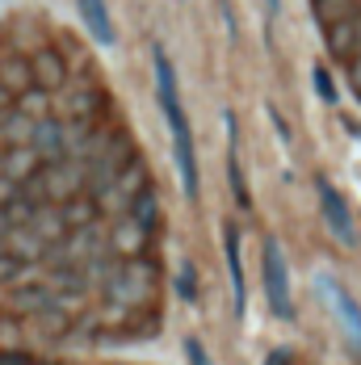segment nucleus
Wrapping results in <instances>:
<instances>
[{
  "label": "nucleus",
  "mask_w": 361,
  "mask_h": 365,
  "mask_svg": "<svg viewBox=\"0 0 361 365\" xmlns=\"http://www.w3.org/2000/svg\"><path fill=\"white\" fill-rule=\"evenodd\" d=\"M156 63V93H160V106H164V118L173 126V147H177V168H180V189L185 197H198V160H193V135H189V118L180 110V97H177V72L168 63V55L156 46L151 55Z\"/></svg>",
  "instance_id": "nucleus-1"
},
{
  "label": "nucleus",
  "mask_w": 361,
  "mask_h": 365,
  "mask_svg": "<svg viewBox=\"0 0 361 365\" xmlns=\"http://www.w3.org/2000/svg\"><path fill=\"white\" fill-rule=\"evenodd\" d=\"M156 290V264L143 260V256H135V260H118V269L106 277V294L113 302H131V307H139L147 302Z\"/></svg>",
  "instance_id": "nucleus-2"
},
{
  "label": "nucleus",
  "mask_w": 361,
  "mask_h": 365,
  "mask_svg": "<svg viewBox=\"0 0 361 365\" xmlns=\"http://www.w3.org/2000/svg\"><path fill=\"white\" fill-rule=\"evenodd\" d=\"M84 185H88L84 164H76V160H51L34 177V197L38 202H72Z\"/></svg>",
  "instance_id": "nucleus-3"
},
{
  "label": "nucleus",
  "mask_w": 361,
  "mask_h": 365,
  "mask_svg": "<svg viewBox=\"0 0 361 365\" xmlns=\"http://www.w3.org/2000/svg\"><path fill=\"white\" fill-rule=\"evenodd\" d=\"M260 273H265V294H269L273 315L290 319V315H294V302H290L286 256H282V248H278V240H265V248H260Z\"/></svg>",
  "instance_id": "nucleus-4"
},
{
  "label": "nucleus",
  "mask_w": 361,
  "mask_h": 365,
  "mask_svg": "<svg viewBox=\"0 0 361 365\" xmlns=\"http://www.w3.org/2000/svg\"><path fill=\"white\" fill-rule=\"evenodd\" d=\"M320 206H324V219L332 227V235L340 240V244H353L357 235H353V219H349V206H345V197L332 189L327 181H320Z\"/></svg>",
  "instance_id": "nucleus-5"
},
{
  "label": "nucleus",
  "mask_w": 361,
  "mask_h": 365,
  "mask_svg": "<svg viewBox=\"0 0 361 365\" xmlns=\"http://www.w3.org/2000/svg\"><path fill=\"white\" fill-rule=\"evenodd\" d=\"M30 68H34V88H42V93H55V88L68 84V63H63L59 51H38L30 59Z\"/></svg>",
  "instance_id": "nucleus-6"
},
{
  "label": "nucleus",
  "mask_w": 361,
  "mask_h": 365,
  "mask_svg": "<svg viewBox=\"0 0 361 365\" xmlns=\"http://www.w3.org/2000/svg\"><path fill=\"white\" fill-rule=\"evenodd\" d=\"M42 173V155H38L34 147H13L9 155H4V164H0V177H9L13 185L30 181Z\"/></svg>",
  "instance_id": "nucleus-7"
},
{
  "label": "nucleus",
  "mask_w": 361,
  "mask_h": 365,
  "mask_svg": "<svg viewBox=\"0 0 361 365\" xmlns=\"http://www.w3.org/2000/svg\"><path fill=\"white\" fill-rule=\"evenodd\" d=\"M147 235H151V231H143L139 222L126 215V219H118V227L109 231V244H113V252H126V260H135V256H143Z\"/></svg>",
  "instance_id": "nucleus-8"
},
{
  "label": "nucleus",
  "mask_w": 361,
  "mask_h": 365,
  "mask_svg": "<svg viewBox=\"0 0 361 365\" xmlns=\"http://www.w3.org/2000/svg\"><path fill=\"white\" fill-rule=\"evenodd\" d=\"M101 110V93L97 88H68L63 93V118L68 122H93Z\"/></svg>",
  "instance_id": "nucleus-9"
},
{
  "label": "nucleus",
  "mask_w": 361,
  "mask_h": 365,
  "mask_svg": "<svg viewBox=\"0 0 361 365\" xmlns=\"http://www.w3.org/2000/svg\"><path fill=\"white\" fill-rule=\"evenodd\" d=\"M357 26H361V13L349 17V21H336V26L327 30V51H332V59H340V63L353 59V51H357Z\"/></svg>",
  "instance_id": "nucleus-10"
},
{
  "label": "nucleus",
  "mask_w": 361,
  "mask_h": 365,
  "mask_svg": "<svg viewBox=\"0 0 361 365\" xmlns=\"http://www.w3.org/2000/svg\"><path fill=\"white\" fill-rule=\"evenodd\" d=\"M0 88L13 93V97H26V93L34 88V68H30V59H4V63H0Z\"/></svg>",
  "instance_id": "nucleus-11"
},
{
  "label": "nucleus",
  "mask_w": 361,
  "mask_h": 365,
  "mask_svg": "<svg viewBox=\"0 0 361 365\" xmlns=\"http://www.w3.org/2000/svg\"><path fill=\"white\" fill-rule=\"evenodd\" d=\"M55 302H59V298H55L51 286H21V290L13 294V311H21V315H38V319H42Z\"/></svg>",
  "instance_id": "nucleus-12"
},
{
  "label": "nucleus",
  "mask_w": 361,
  "mask_h": 365,
  "mask_svg": "<svg viewBox=\"0 0 361 365\" xmlns=\"http://www.w3.org/2000/svg\"><path fill=\"white\" fill-rule=\"evenodd\" d=\"M30 231H34L46 248H55V244L63 240V231H68L63 210H59V206H38V215H34V222H30Z\"/></svg>",
  "instance_id": "nucleus-13"
},
{
  "label": "nucleus",
  "mask_w": 361,
  "mask_h": 365,
  "mask_svg": "<svg viewBox=\"0 0 361 365\" xmlns=\"http://www.w3.org/2000/svg\"><path fill=\"white\" fill-rule=\"evenodd\" d=\"M34 130H38V122L30 118V113H21V110H13L4 122H0V139L13 143V147H34Z\"/></svg>",
  "instance_id": "nucleus-14"
},
{
  "label": "nucleus",
  "mask_w": 361,
  "mask_h": 365,
  "mask_svg": "<svg viewBox=\"0 0 361 365\" xmlns=\"http://www.w3.org/2000/svg\"><path fill=\"white\" fill-rule=\"evenodd\" d=\"M80 13H84L88 30L97 34V42H101V46H113V21H109L106 0H80Z\"/></svg>",
  "instance_id": "nucleus-15"
},
{
  "label": "nucleus",
  "mask_w": 361,
  "mask_h": 365,
  "mask_svg": "<svg viewBox=\"0 0 361 365\" xmlns=\"http://www.w3.org/2000/svg\"><path fill=\"white\" fill-rule=\"evenodd\" d=\"M227 269H231V290H235V315H244V264H240V231L227 227Z\"/></svg>",
  "instance_id": "nucleus-16"
},
{
  "label": "nucleus",
  "mask_w": 361,
  "mask_h": 365,
  "mask_svg": "<svg viewBox=\"0 0 361 365\" xmlns=\"http://www.w3.org/2000/svg\"><path fill=\"white\" fill-rule=\"evenodd\" d=\"M315 17H320L324 30H332L336 21L357 17V0H315Z\"/></svg>",
  "instance_id": "nucleus-17"
},
{
  "label": "nucleus",
  "mask_w": 361,
  "mask_h": 365,
  "mask_svg": "<svg viewBox=\"0 0 361 365\" xmlns=\"http://www.w3.org/2000/svg\"><path fill=\"white\" fill-rule=\"evenodd\" d=\"M131 219L139 222L143 231H156V222H160V202H156V189L147 185L143 193L135 197V206H131Z\"/></svg>",
  "instance_id": "nucleus-18"
},
{
  "label": "nucleus",
  "mask_w": 361,
  "mask_h": 365,
  "mask_svg": "<svg viewBox=\"0 0 361 365\" xmlns=\"http://www.w3.org/2000/svg\"><path fill=\"white\" fill-rule=\"evenodd\" d=\"M327 294H332V302H336V311L345 315V331H349V340L361 349V311L353 307V298H345V294L336 290V286H327Z\"/></svg>",
  "instance_id": "nucleus-19"
},
{
  "label": "nucleus",
  "mask_w": 361,
  "mask_h": 365,
  "mask_svg": "<svg viewBox=\"0 0 361 365\" xmlns=\"http://www.w3.org/2000/svg\"><path fill=\"white\" fill-rule=\"evenodd\" d=\"M59 210H63V222H68V227H76V231L97 222V202H80V197H72V202H63Z\"/></svg>",
  "instance_id": "nucleus-20"
},
{
  "label": "nucleus",
  "mask_w": 361,
  "mask_h": 365,
  "mask_svg": "<svg viewBox=\"0 0 361 365\" xmlns=\"http://www.w3.org/2000/svg\"><path fill=\"white\" fill-rule=\"evenodd\" d=\"M17 110L30 113L34 122H46V113H51V93H42V88H30L26 97H17Z\"/></svg>",
  "instance_id": "nucleus-21"
},
{
  "label": "nucleus",
  "mask_w": 361,
  "mask_h": 365,
  "mask_svg": "<svg viewBox=\"0 0 361 365\" xmlns=\"http://www.w3.org/2000/svg\"><path fill=\"white\" fill-rule=\"evenodd\" d=\"M84 286H88V277H84V273H76V269H55V273H51V290L84 294Z\"/></svg>",
  "instance_id": "nucleus-22"
},
{
  "label": "nucleus",
  "mask_w": 361,
  "mask_h": 365,
  "mask_svg": "<svg viewBox=\"0 0 361 365\" xmlns=\"http://www.w3.org/2000/svg\"><path fill=\"white\" fill-rule=\"evenodd\" d=\"M30 273V264L26 260H17V256H0V282H17V277H26Z\"/></svg>",
  "instance_id": "nucleus-23"
},
{
  "label": "nucleus",
  "mask_w": 361,
  "mask_h": 365,
  "mask_svg": "<svg viewBox=\"0 0 361 365\" xmlns=\"http://www.w3.org/2000/svg\"><path fill=\"white\" fill-rule=\"evenodd\" d=\"M349 76H353V88L361 93V26H357V51H353V59H349Z\"/></svg>",
  "instance_id": "nucleus-24"
},
{
  "label": "nucleus",
  "mask_w": 361,
  "mask_h": 365,
  "mask_svg": "<svg viewBox=\"0 0 361 365\" xmlns=\"http://www.w3.org/2000/svg\"><path fill=\"white\" fill-rule=\"evenodd\" d=\"M315 88H320V97H324V101H336V88H332V80H327L324 68H315Z\"/></svg>",
  "instance_id": "nucleus-25"
},
{
  "label": "nucleus",
  "mask_w": 361,
  "mask_h": 365,
  "mask_svg": "<svg viewBox=\"0 0 361 365\" xmlns=\"http://www.w3.org/2000/svg\"><path fill=\"white\" fill-rule=\"evenodd\" d=\"M180 298H189V302L198 298V290H193V269H189V264L180 269Z\"/></svg>",
  "instance_id": "nucleus-26"
},
{
  "label": "nucleus",
  "mask_w": 361,
  "mask_h": 365,
  "mask_svg": "<svg viewBox=\"0 0 361 365\" xmlns=\"http://www.w3.org/2000/svg\"><path fill=\"white\" fill-rule=\"evenodd\" d=\"M185 353H189V361H193V365H210V357H206V349H202L198 340H189V344H185Z\"/></svg>",
  "instance_id": "nucleus-27"
},
{
  "label": "nucleus",
  "mask_w": 361,
  "mask_h": 365,
  "mask_svg": "<svg viewBox=\"0 0 361 365\" xmlns=\"http://www.w3.org/2000/svg\"><path fill=\"white\" fill-rule=\"evenodd\" d=\"M13 197H17V185L9 181V177H0V210H4V206H9Z\"/></svg>",
  "instance_id": "nucleus-28"
},
{
  "label": "nucleus",
  "mask_w": 361,
  "mask_h": 365,
  "mask_svg": "<svg viewBox=\"0 0 361 365\" xmlns=\"http://www.w3.org/2000/svg\"><path fill=\"white\" fill-rule=\"evenodd\" d=\"M0 365H34L30 357H17V353H9V357H0Z\"/></svg>",
  "instance_id": "nucleus-29"
},
{
  "label": "nucleus",
  "mask_w": 361,
  "mask_h": 365,
  "mask_svg": "<svg viewBox=\"0 0 361 365\" xmlns=\"http://www.w3.org/2000/svg\"><path fill=\"white\" fill-rule=\"evenodd\" d=\"M269 365H290V353H273V357H269Z\"/></svg>",
  "instance_id": "nucleus-30"
},
{
  "label": "nucleus",
  "mask_w": 361,
  "mask_h": 365,
  "mask_svg": "<svg viewBox=\"0 0 361 365\" xmlns=\"http://www.w3.org/2000/svg\"><path fill=\"white\" fill-rule=\"evenodd\" d=\"M9 101H17V97H13V93H4V88H0V110H4V106H9Z\"/></svg>",
  "instance_id": "nucleus-31"
},
{
  "label": "nucleus",
  "mask_w": 361,
  "mask_h": 365,
  "mask_svg": "<svg viewBox=\"0 0 361 365\" xmlns=\"http://www.w3.org/2000/svg\"><path fill=\"white\" fill-rule=\"evenodd\" d=\"M269 9H278V0H269Z\"/></svg>",
  "instance_id": "nucleus-32"
}]
</instances>
